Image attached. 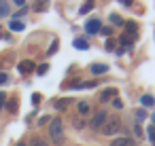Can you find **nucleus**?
<instances>
[{
    "label": "nucleus",
    "instance_id": "28",
    "mask_svg": "<svg viewBox=\"0 0 155 146\" xmlns=\"http://www.w3.org/2000/svg\"><path fill=\"white\" fill-rule=\"evenodd\" d=\"M119 2H123V5H132V0H119Z\"/></svg>",
    "mask_w": 155,
    "mask_h": 146
},
{
    "label": "nucleus",
    "instance_id": "6",
    "mask_svg": "<svg viewBox=\"0 0 155 146\" xmlns=\"http://www.w3.org/2000/svg\"><path fill=\"white\" fill-rule=\"evenodd\" d=\"M17 68H19V72H21V74H30V72L34 70V62H30V59H24V62H21Z\"/></svg>",
    "mask_w": 155,
    "mask_h": 146
},
{
    "label": "nucleus",
    "instance_id": "31",
    "mask_svg": "<svg viewBox=\"0 0 155 146\" xmlns=\"http://www.w3.org/2000/svg\"><path fill=\"white\" fill-rule=\"evenodd\" d=\"M0 36H2V30H0Z\"/></svg>",
    "mask_w": 155,
    "mask_h": 146
},
{
    "label": "nucleus",
    "instance_id": "23",
    "mask_svg": "<svg viewBox=\"0 0 155 146\" xmlns=\"http://www.w3.org/2000/svg\"><path fill=\"white\" fill-rule=\"evenodd\" d=\"M113 106H115V108H123V102H121V100H113Z\"/></svg>",
    "mask_w": 155,
    "mask_h": 146
},
{
    "label": "nucleus",
    "instance_id": "9",
    "mask_svg": "<svg viewBox=\"0 0 155 146\" xmlns=\"http://www.w3.org/2000/svg\"><path fill=\"white\" fill-rule=\"evenodd\" d=\"M106 70H108V68H106L104 64H94V66H91V72H94V74H104Z\"/></svg>",
    "mask_w": 155,
    "mask_h": 146
},
{
    "label": "nucleus",
    "instance_id": "15",
    "mask_svg": "<svg viewBox=\"0 0 155 146\" xmlns=\"http://www.w3.org/2000/svg\"><path fill=\"white\" fill-rule=\"evenodd\" d=\"M79 112L81 114H89V104L87 102H79Z\"/></svg>",
    "mask_w": 155,
    "mask_h": 146
},
{
    "label": "nucleus",
    "instance_id": "8",
    "mask_svg": "<svg viewBox=\"0 0 155 146\" xmlns=\"http://www.w3.org/2000/svg\"><path fill=\"white\" fill-rule=\"evenodd\" d=\"M9 28H11L13 32H21V30H24V24H21L19 19H13V21L9 24Z\"/></svg>",
    "mask_w": 155,
    "mask_h": 146
},
{
    "label": "nucleus",
    "instance_id": "1",
    "mask_svg": "<svg viewBox=\"0 0 155 146\" xmlns=\"http://www.w3.org/2000/svg\"><path fill=\"white\" fill-rule=\"evenodd\" d=\"M49 135H51V140H53L58 146L64 144V125H62L60 119H53V121H51V125H49Z\"/></svg>",
    "mask_w": 155,
    "mask_h": 146
},
{
    "label": "nucleus",
    "instance_id": "12",
    "mask_svg": "<svg viewBox=\"0 0 155 146\" xmlns=\"http://www.w3.org/2000/svg\"><path fill=\"white\" fill-rule=\"evenodd\" d=\"M115 93H117L115 89H106V91H104V93L100 95V100H102V102H108V100H110V97H113Z\"/></svg>",
    "mask_w": 155,
    "mask_h": 146
},
{
    "label": "nucleus",
    "instance_id": "29",
    "mask_svg": "<svg viewBox=\"0 0 155 146\" xmlns=\"http://www.w3.org/2000/svg\"><path fill=\"white\" fill-rule=\"evenodd\" d=\"M2 102H5V93H2V91H0V104H2Z\"/></svg>",
    "mask_w": 155,
    "mask_h": 146
},
{
    "label": "nucleus",
    "instance_id": "18",
    "mask_svg": "<svg viewBox=\"0 0 155 146\" xmlns=\"http://www.w3.org/2000/svg\"><path fill=\"white\" fill-rule=\"evenodd\" d=\"M153 104H155V100L151 95H142V106H153Z\"/></svg>",
    "mask_w": 155,
    "mask_h": 146
},
{
    "label": "nucleus",
    "instance_id": "3",
    "mask_svg": "<svg viewBox=\"0 0 155 146\" xmlns=\"http://www.w3.org/2000/svg\"><path fill=\"white\" fill-rule=\"evenodd\" d=\"M106 119H108V116H106V112H104V110H98V112L91 116L89 127H91V129H102V125L106 123Z\"/></svg>",
    "mask_w": 155,
    "mask_h": 146
},
{
    "label": "nucleus",
    "instance_id": "24",
    "mask_svg": "<svg viewBox=\"0 0 155 146\" xmlns=\"http://www.w3.org/2000/svg\"><path fill=\"white\" fill-rule=\"evenodd\" d=\"M7 81H9V76H7V74H2V72H0V85H5Z\"/></svg>",
    "mask_w": 155,
    "mask_h": 146
},
{
    "label": "nucleus",
    "instance_id": "19",
    "mask_svg": "<svg viewBox=\"0 0 155 146\" xmlns=\"http://www.w3.org/2000/svg\"><path fill=\"white\" fill-rule=\"evenodd\" d=\"M110 21H113L115 26H123V19H121L119 15H110Z\"/></svg>",
    "mask_w": 155,
    "mask_h": 146
},
{
    "label": "nucleus",
    "instance_id": "17",
    "mask_svg": "<svg viewBox=\"0 0 155 146\" xmlns=\"http://www.w3.org/2000/svg\"><path fill=\"white\" fill-rule=\"evenodd\" d=\"M91 7H94V2L89 0V2H85V5H83V9H81L79 13H81V15H85V13H89V11H91Z\"/></svg>",
    "mask_w": 155,
    "mask_h": 146
},
{
    "label": "nucleus",
    "instance_id": "5",
    "mask_svg": "<svg viewBox=\"0 0 155 146\" xmlns=\"http://www.w3.org/2000/svg\"><path fill=\"white\" fill-rule=\"evenodd\" d=\"M110 146H136V142H134L132 138L123 135V138H117V140H113V142H110Z\"/></svg>",
    "mask_w": 155,
    "mask_h": 146
},
{
    "label": "nucleus",
    "instance_id": "4",
    "mask_svg": "<svg viewBox=\"0 0 155 146\" xmlns=\"http://www.w3.org/2000/svg\"><path fill=\"white\" fill-rule=\"evenodd\" d=\"M100 28H102L100 19H89V21L85 24V30H87V34H98V32H100Z\"/></svg>",
    "mask_w": 155,
    "mask_h": 146
},
{
    "label": "nucleus",
    "instance_id": "30",
    "mask_svg": "<svg viewBox=\"0 0 155 146\" xmlns=\"http://www.w3.org/2000/svg\"><path fill=\"white\" fill-rule=\"evenodd\" d=\"M15 146H28V144H24V142H19V144H15Z\"/></svg>",
    "mask_w": 155,
    "mask_h": 146
},
{
    "label": "nucleus",
    "instance_id": "13",
    "mask_svg": "<svg viewBox=\"0 0 155 146\" xmlns=\"http://www.w3.org/2000/svg\"><path fill=\"white\" fill-rule=\"evenodd\" d=\"M9 15V5H7V0H0V17H5Z\"/></svg>",
    "mask_w": 155,
    "mask_h": 146
},
{
    "label": "nucleus",
    "instance_id": "20",
    "mask_svg": "<svg viewBox=\"0 0 155 146\" xmlns=\"http://www.w3.org/2000/svg\"><path fill=\"white\" fill-rule=\"evenodd\" d=\"M9 110H11V112H15V110H17V102H15V100H11V102H9Z\"/></svg>",
    "mask_w": 155,
    "mask_h": 146
},
{
    "label": "nucleus",
    "instance_id": "11",
    "mask_svg": "<svg viewBox=\"0 0 155 146\" xmlns=\"http://www.w3.org/2000/svg\"><path fill=\"white\" fill-rule=\"evenodd\" d=\"M74 47H77V49H81V51H85L89 45H87V40H85V38H77V40H74Z\"/></svg>",
    "mask_w": 155,
    "mask_h": 146
},
{
    "label": "nucleus",
    "instance_id": "25",
    "mask_svg": "<svg viewBox=\"0 0 155 146\" xmlns=\"http://www.w3.org/2000/svg\"><path fill=\"white\" fill-rule=\"evenodd\" d=\"M47 70H49V66H47V64H45V66H41V68H38V74H45V72H47Z\"/></svg>",
    "mask_w": 155,
    "mask_h": 146
},
{
    "label": "nucleus",
    "instance_id": "32",
    "mask_svg": "<svg viewBox=\"0 0 155 146\" xmlns=\"http://www.w3.org/2000/svg\"><path fill=\"white\" fill-rule=\"evenodd\" d=\"M0 108H2V104H0Z\"/></svg>",
    "mask_w": 155,
    "mask_h": 146
},
{
    "label": "nucleus",
    "instance_id": "22",
    "mask_svg": "<svg viewBox=\"0 0 155 146\" xmlns=\"http://www.w3.org/2000/svg\"><path fill=\"white\" fill-rule=\"evenodd\" d=\"M136 116H138V121H142V119H147V112H144V110H138Z\"/></svg>",
    "mask_w": 155,
    "mask_h": 146
},
{
    "label": "nucleus",
    "instance_id": "16",
    "mask_svg": "<svg viewBox=\"0 0 155 146\" xmlns=\"http://www.w3.org/2000/svg\"><path fill=\"white\" fill-rule=\"evenodd\" d=\"M30 146H49L43 138H32V142H30Z\"/></svg>",
    "mask_w": 155,
    "mask_h": 146
},
{
    "label": "nucleus",
    "instance_id": "2",
    "mask_svg": "<svg viewBox=\"0 0 155 146\" xmlns=\"http://www.w3.org/2000/svg\"><path fill=\"white\" fill-rule=\"evenodd\" d=\"M119 129H121V121H119L117 116H110V119H106V123L102 125L100 131H102L104 135H115Z\"/></svg>",
    "mask_w": 155,
    "mask_h": 146
},
{
    "label": "nucleus",
    "instance_id": "7",
    "mask_svg": "<svg viewBox=\"0 0 155 146\" xmlns=\"http://www.w3.org/2000/svg\"><path fill=\"white\" fill-rule=\"evenodd\" d=\"M47 9H49V0H36V2H34V11L43 13V11H47Z\"/></svg>",
    "mask_w": 155,
    "mask_h": 146
},
{
    "label": "nucleus",
    "instance_id": "26",
    "mask_svg": "<svg viewBox=\"0 0 155 146\" xmlns=\"http://www.w3.org/2000/svg\"><path fill=\"white\" fill-rule=\"evenodd\" d=\"M32 102H34V104H38V102H41V95H38V93H34V95H32Z\"/></svg>",
    "mask_w": 155,
    "mask_h": 146
},
{
    "label": "nucleus",
    "instance_id": "14",
    "mask_svg": "<svg viewBox=\"0 0 155 146\" xmlns=\"http://www.w3.org/2000/svg\"><path fill=\"white\" fill-rule=\"evenodd\" d=\"M125 30H127V34H130V36H136V24H134V21L125 24Z\"/></svg>",
    "mask_w": 155,
    "mask_h": 146
},
{
    "label": "nucleus",
    "instance_id": "10",
    "mask_svg": "<svg viewBox=\"0 0 155 146\" xmlns=\"http://www.w3.org/2000/svg\"><path fill=\"white\" fill-rule=\"evenodd\" d=\"M70 102H72V100H68V97H66V100H58V102H55V108H58V110H66V108L70 106Z\"/></svg>",
    "mask_w": 155,
    "mask_h": 146
},
{
    "label": "nucleus",
    "instance_id": "21",
    "mask_svg": "<svg viewBox=\"0 0 155 146\" xmlns=\"http://www.w3.org/2000/svg\"><path fill=\"white\" fill-rule=\"evenodd\" d=\"M100 32H102L104 36H110V34H113V30H110V28H100Z\"/></svg>",
    "mask_w": 155,
    "mask_h": 146
},
{
    "label": "nucleus",
    "instance_id": "27",
    "mask_svg": "<svg viewBox=\"0 0 155 146\" xmlns=\"http://www.w3.org/2000/svg\"><path fill=\"white\" fill-rule=\"evenodd\" d=\"M15 2H17L19 7H24V5H26V0H15Z\"/></svg>",
    "mask_w": 155,
    "mask_h": 146
}]
</instances>
